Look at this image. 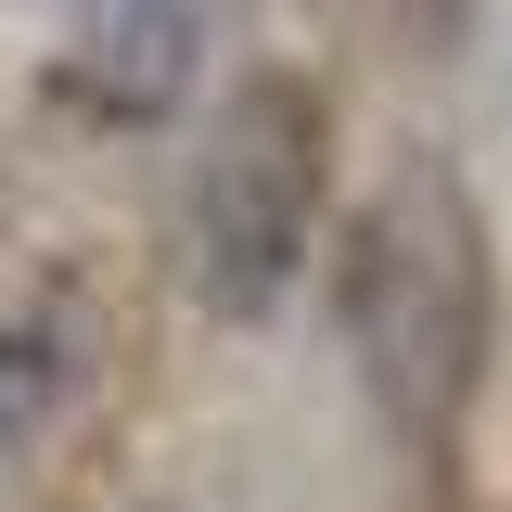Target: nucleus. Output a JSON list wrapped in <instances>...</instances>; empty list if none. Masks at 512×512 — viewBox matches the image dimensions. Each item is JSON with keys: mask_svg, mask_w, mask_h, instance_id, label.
<instances>
[{"mask_svg": "<svg viewBox=\"0 0 512 512\" xmlns=\"http://www.w3.org/2000/svg\"><path fill=\"white\" fill-rule=\"evenodd\" d=\"M346 346L410 436H448L487 372V231L448 167H397L346 244Z\"/></svg>", "mask_w": 512, "mask_h": 512, "instance_id": "f257e3e1", "label": "nucleus"}, {"mask_svg": "<svg viewBox=\"0 0 512 512\" xmlns=\"http://www.w3.org/2000/svg\"><path fill=\"white\" fill-rule=\"evenodd\" d=\"M308 231H320V103H308V77H244L192 128V167H180L192 295L218 320H256L308 269Z\"/></svg>", "mask_w": 512, "mask_h": 512, "instance_id": "f03ea898", "label": "nucleus"}, {"mask_svg": "<svg viewBox=\"0 0 512 512\" xmlns=\"http://www.w3.org/2000/svg\"><path fill=\"white\" fill-rule=\"evenodd\" d=\"M90 13H103V0H90Z\"/></svg>", "mask_w": 512, "mask_h": 512, "instance_id": "20e7f679", "label": "nucleus"}, {"mask_svg": "<svg viewBox=\"0 0 512 512\" xmlns=\"http://www.w3.org/2000/svg\"><path fill=\"white\" fill-rule=\"evenodd\" d=\"M52 397H64V333L52 320H13V333H0V461L39 436Z\"/></svg>", "mask_w": 512, "mask_h": 512, "instance_id": "7ed1b4c3", "label": "nucleus"}]
</instances>
